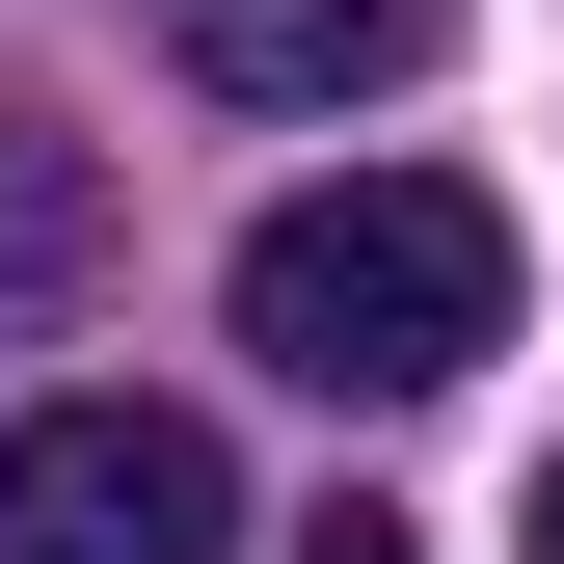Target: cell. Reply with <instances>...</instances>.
Masks as SVG:
<instances>
[{
  "label": "cell",
  "instance_id": "obj_1",
  "mask_svg": "<svg viewBox=\"0 0 564 564\" xmlns=\"http://www.w3.org/2000/svg\"><path fill=\"white\" fill-rule=\"evenodd\" d=\"M242 349L296 403H457L484 349H511V216H484L457 162H349L296 216H242Z\"/></svg>",
  "mask_w": 564,
  "mask_h": 564
},
{
  "label": "cell",
  "instance_id": "obj_2",
  "mask_svg": "<svg viewBox=\"0 0 564 564\" xmlns=\"http://www.w3.org/2000/svg\"><path fill=\"white\" fill-rule=\"evenodd\" d=\"M0 564H242V457L188 403H28L0 431Z\"/></svg>",
  "mask_w": 564,
  "mask_h": 564
},
{
  "label": "cell",
  "instance_id": "obj_3",
  "mask_svg": "<svg viewBox=\"0 0 564 564\" xmlns=\"http://www.w3.org/2000/svg\"><path fill=\"white\" fill-rule=\"evenodd\" d=\"M162 54L216 108H377V82L457 54V0H162Z\"/></svg>",
  "mask_w": 564,
  "mask_h": 564
},
{
  "label": "cell",
  "instance_id": "obj_4",
  "mask_svg": "<svg viewBox=\"0 0 564 564\" xmlns=\"http://www.w3.org/2000/svg\"><path fill=\"white\" fill-rule=\"evenodd\" d=\"M82 296H108V162L54 108H0V349H54Z\"/></svg>",
  "mask_w": 564,
  "mask_h": 564
},
{
  "label": "cell",
  "instance_id": "obj_5",
  "mask_svg": "<svg viewBox=\"0 0 564 564\" xmlns=\"http://www.w3.org/2000/svg\"><path fill=\"white\" fill-rule=\"evenodd\" d=\"M296 564H431V538H403V511H323V538H296Z\"/></svg>",
  "mask_w": 564,
  "mask_h": 564
},
{
  "label": "cell",
  "instance_id": "obj_6",
  "mask_svg": "<svg viewBox=\"0 0 564 564\" xmlns=\"http://www.w3.org/2000/svg\"><path fill=\"white\" fill-rule=\"evenodd\" d=\"M538 564H564V457H538Z\"/></svg>",
  "mask_w": 564,
  "mask_h": 564
}]
</instances>
